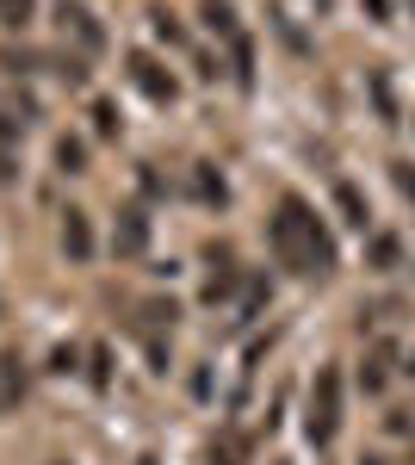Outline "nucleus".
<instances>
[{"label":"nucleus","mask_w":415,"mask_h":465,"mask_svg":"<svg viewBox=\"0 0 415 465\" xmlns=\"http://www.w3.org/2000/svg\"><path fill=\"white\" fill-rule=\"evenodd\" d=\"M304 429H311L316 447H329V440H335V429H341V372H335V366H322V372H316Z\"/></svg>","instance_id":"2"},{"label":"nucleus","mask_w":415,"mask_h":465,"mask_svg":"<svg viewBox=\"0 0 415 465\" xmlns=\"http://www.w3.org/2000/svg\"><path fill=\"white\" fill-rule=\"evenodd\" d=\"M205 25H211V32H223V37H236V19H230L223 0H205Z\"/></svg>","instance_id":"8"},{"label":"nucleus","mask_w":415,"mask_h":465,"mask_svg":"<svg viewBox=\"0 0 415 465\" xmlns=\"http://www.w3.org/2000/svg\"><path fill=\"white\" fill-rule=\"evenodd\" d=\"M63 254H69V261H87V254H94V230H87L81 212L63 217Z\"/></svg>","instance_id":"6"},{"label":"nucleus","mask_w":415,"mask_h":465,"mask_svg":"<svg viewBox=\"0 0 415 465\" xmlns=\"http://www.w3.org/2000/svg\"><path fill=\"white\" fill-rule=\"evenodd\" d=\"M37 0H0V25H25Z\"/></svg>","instance_id":"9"},{"label":"nucleus","mask_w":415,"mask_h":465,"mask_svg":"<svg viewBox=\"0 0 415 465\" xmlns=\"http://www.w3.org/2000/svg\"><path fill=\"white\" fill-rule=\"evenodd\" d=\"M19 391H25V372H19V354H0V403H13Z\"/></svg>","instance_id":"7"},{"label":"nucleus","mask_w":415,"mask_h":465,"mask_svg":"<svg viewBox=\"0 0 415 465\" xmlns=\"http://www.w3.org/2000/svg\"><path fill=\"white\" fill-rule=\"evenodd\" d=\"M335 199H341L347 223H360V230H366V205H360V193H353V186H341V193H335Z\"/></svg>","instance_id":"12"},{"label":"nucleus","mask_w":415,"mask_h":465,"mask_svg":"<svg viewBox=\"0 0 415 465\" xmlns=\"http://www.w3.org/2000/svg\"><path fill=\"white\" fill-rule=\"evenodd\" d=\"M56 162H63L69 174H81V162H87V149L74 143V137H63V143H56Z\"/></svg>","instance_id":"10"},{"label":"nucleus","mask_w":415,"mask_h":465,"mask_svg":"<svg viewBox=\"0 0 415 465\" xmlns=\"http://www.w3.org/2000/svg\"><path fill=\"white\" fill-rule=\"evenodd\" d=\"M242 440H236V434H223V440H217V447H211V460H223V465H242Z\"/></svg>","instance_id":"11"},{"label":"nucleus","mask_w":415,"mask_h":465,"mask_svg":"<svg viewBox=\"0 0 415 465\" xmlns=\"http://www.w3.org/2000/svg\"><path fill=\"white\" fill-rule=\"evenodd\" d=\"M131 81H137L149 100H173V74H162L149 56H131Z\"/></svg>","instance_id":"5"},{"label":"nucleus","mask_w":415,"mask_h":465,"mask_svg":"<svg viewBox=\"0 0 415 465\" xmlns=\"http://www.w3.org/2000/svg\"><path fill=\"white\" fill-rule=\"evenodd\" d=\"M366 13H372V19H384V13H390V0H366Z\"/></svg>","instance_id":"16"},{"label":"nucleus","mask_w":415,"mask_h":465,"mask_svg":"<svg viewBox=\"0 0 415 465\" xmlns=\"http://www.w3.org/2000/svg\"><path fill=\"white\" fill-rule=\"evenodd\" d=\"M94 124H100V137H112V131H118V118H112V106H94Z\"/></svg>","instance_id":"14"},{"label":"nucleus","mask_w":415,"mask_h":465,"mask_svg":"<svg viewBox=\"0 0 415 465\" xmlns=\"http://www.w3.org/2000/svg\"><path fill=\"white\" fill-rule=\"evenodd\" d=\"M112 249L124 254V261H137L149 249V217L143 212H118V230H112Z\"/></svg>","instance_id":"3"},{"label":"nucleus","mask_w":415,"mask_h":465,"mask_svg":"<svg viewBox=\"0 0 415 465\" xmlns=\"http://www.w3.org/2000/svg\"><path fill=\"white\" fill-rule=\"evenodd\" d=\"M372 254H379V267H390V261H397V242H390V236H379V242H372Z\"/></svg>","instance_id":"15"},{"label":"nucleus","mask_w":415,"mask_h":465,"mask_svg":"<svg viewBox=\"0 0 415 465\" xmlns=\"http://www.w3.org/2000/svg\"><path fill=\"white\" fill-rule=\"evenodd\" d=\"M397 186H403V193H415V174H410V168H397Z\"/></svg>","instance_id":"17"},{"label":"nucleus","mask_w":415,"mask_h":465,"mask_svg":"<svg viewBox=\"0 0 415 465\" xmlns=\"http://www.w3.org/2000/svg\"><path fill=\"white\" fill-rule=\"evenodd\" d=\"M273 254H279V267H291V273H329L335 267V236L322 230V217L304 199H279Z\"/></svg>","instance_id":"1"},{"label":"nucleus","mask_w":415,"mask_h":465,"mask_svg":"<svg viewBox=\"0 0 415 465\" xmlns=\"http://www.w3.org/2000/svg\"><path fill=\"white\" fill-rule=\"evenodd\" d=\"M384 360H390V348L372 354V366H366V391H379V385H384Z\"/></svg>","instance_id":"13"},{"label":"nucleus","mask_w":415,"mask_h":465,"mask_svg":"<svg viewBox=\"0 0 415 465\" xmlns=\"http://www.w3.org/2000/svg\"><path fill=\"white\" fill-rule=\"evenodd\" d=\"M56 19H63V37H74L81 50H100V44H105V32L94 25V13H87V6H69V0H63V13H56Z\"/></svg>","instance_id":"4"}]
</instances>
